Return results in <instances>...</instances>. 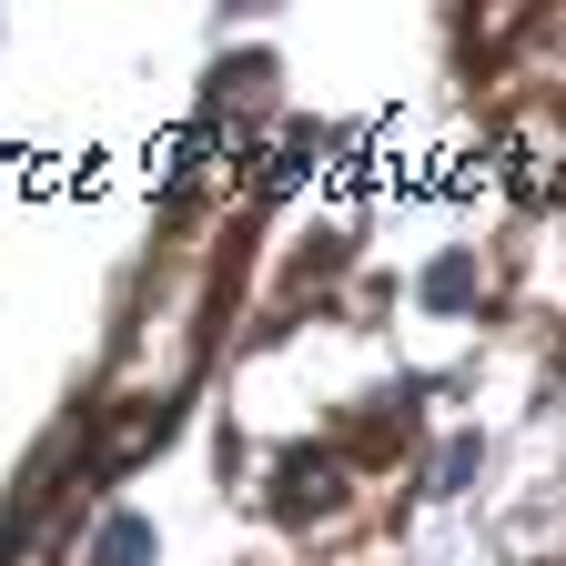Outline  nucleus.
<instances>
[{
	"label": "nucleus",
	"instance_id": "f257e3e1",
	"mask_svg": "<svg viewBox=\"0 0 566 566\" xmlns=\"http://www.w3.org/2000/svg\"><path fill=\"white\" fill-rule=\"evenodd\" d=\"M142 556H153V526H142V516H102L92 566H142Z\"/></svg>",
	"mask_w": 566,
	"mask_h": 566
}]
</instances>
